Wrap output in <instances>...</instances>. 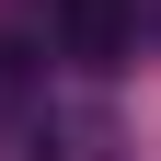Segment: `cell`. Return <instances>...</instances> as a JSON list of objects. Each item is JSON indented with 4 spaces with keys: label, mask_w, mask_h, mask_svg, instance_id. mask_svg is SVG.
<instances>
[{
    "label": "cell",
    "mask_w": 161,
    "mask_h": 161,
    "mask_svg": "<svg viewBox=\"0 0 161 161\" xmlns=\"http://www.w3.org/2000/svg\"><path fill=\"white\" fill-rule=\"evenodd\" d=\"M23 69H35V58H23V35H0V92H23Z\"/></svg>",
    "instance_id": "cell-2"
},
{
    "label": "cell",
    "mask_w": 161,
    "mask_h": 161,
    "mask_svg": "<svg viewBox=\"0 0 161 161\" xmlns=\"http://www.w3.org/2000/svg\"><path fill=\"white\" fill-rule=\"evenodd\" d=\"M127 35H138L127 0H58V46H69L80 69H115V58H127Z\"/></svg>",
    "instance_id": "cell-1"
}]
</instances>
